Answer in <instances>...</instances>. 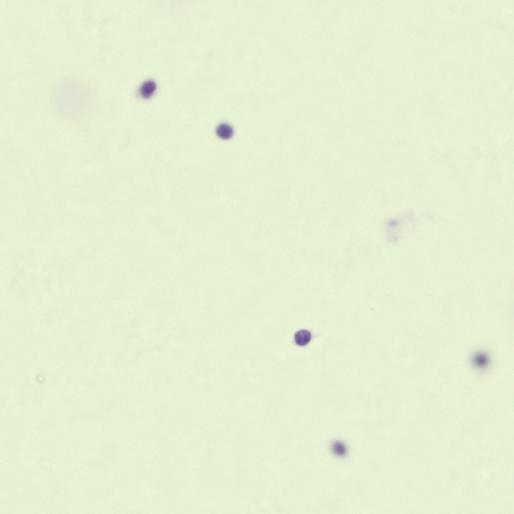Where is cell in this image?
Masks as SVG:
<instances>
[{
	"mask_svg": "<svg viewBox=\"0 0 514 514\" xmlns=\"http://www.w3.org/2000/svg\"><path fill=\"white\" fill-rule=\"evenodd\" d=\"M93 90L88 83L65 79L52 89L51 103L58 115L66 120L83 119L93 107Z\"/></svg>",
	"mask_w": 514,
	"mask_h": 514,
	"instance_id": "1",
	"label": "cell"
}]
</instances>
